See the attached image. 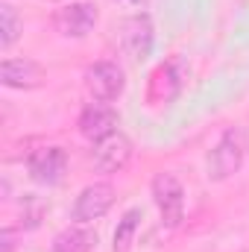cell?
<instances>
[{"mask_svg": "<svg viewBox=\"0 0 249 252\" xmlns=\"http://www.w3.org/2000/svg\"><path fill=\"white\" fill-rule=\"evenodd\" d=\"M100 21V12L94 3L88 0H73V3H64L53 12V30L62 35V38H88L94 32Z\"/></svg>", "mask_w": 249, "mask_h": 252, "instance_id": "cell-3", "label": "cell"}, {"mask_svg": "<svg viewBox=\"0 0 249 252\" xmlns=\"http://www.w3.org/2000/svg\"><path fill=\"white\" fill-rule=\"evenodd\" d=\"M24 32V24H21V15L12 3H3L0 6V47L3 50H12V44L21 38Z\"/></svg>", "mask_w": 249, "mask_h": 252, "instance_id": "cell-14", "label": "cell"}, {"mask_svg": "<svg viewBox=\"0 0 249 252\" xmlns=\"http://www.w3.org/2000/svg\"><path fill=\"white\" fill-rule=\"evenodd\" d=\"M115 205V188L109 182H91L79 190V196L73 199L70 217L76 223H94L100 217L109 214V208Z\"/></svg>", "mask_w": 249, "mask_h": 252, "instance_id": "cell-8", "label": "cell"}, {"mask_svg": "<svg viewBox=\"0 0 249 252\" xmlns=\"http://www.w3.org/2000/svg\"><path fill=\"white\" fill-rule=\"evenodd\" d=\"M132 141H129V135H124L121 129L118 132H112L109 138H103V141H97L94 144V150H91V164H94V170H100V173H106V176H112V173H121L126 164L132 161Z\"/></svg>", "mask_w": 249, "mask_h": 252, "instance_id": "cell-7", "label": "cell"}, {"mask_svg": "<svg viewBox=\"0 0 249 252\" xmlns=\"http://www.w3.org/2000/svg\"><path fill=\"white\" fill-rule=\"evenodd\" d=\"M185 88V70H182V62L173 56L167 62L156 64L150 70V79H147V100L153 106H167L173 103Z\"/></svg>", "mask_w": 249, "mask_h": 252, "instance_id": "cell-5", "label": "cell"}, {"mask_svg": "<svg viewBox=\"0 0 249 252\" xmlns=\"http://www.w3.org/2000/svg\"><path fill=\"white\" fill-rule=\"evenodd\" d=\"M79 135L82 138H88V141H103V138H109L112 132H118V126H121V115L109 106V103H103V100H94V103H88L82 112H79Z\"/></svg>", "mask_w": 249, "mask_h": 252, "instance_id": "cell-10", "label": "cell"}, {"mask_svg": "<svg viewBox=\"0 0 249 252\" xmlns=\"http://www.w3.org/2000/svg\"><path fill=\"white\" fill-rule=\"evenodd\" d=\"M0 82L12 91H35L47 82V70L30 56H6L0 64Z\"/></svg>", "mask_w": 249, "mask_h": 252, "instance_id": "cell-6", "label": "cell"}, {"mask_svg": "<svg viewBox=\"0 0 249 252\" xmlns=\"http://www.w3.org/2000/svg\"><path fill=\"white\" fill-rule=\"evenodd\" d=\"M141 220H144V211L141 208H126L124 217L118 220V229H115V238H112V250L115 252H129L135 244V235L141 229Z\"/></svg>", "mask_w": 249, "mask_h": 252, "instance_id": "cell-13", "label": "cell"}, {"mask_svg": "<svg viewBox=\"0 0 249 252\" xmlns=\"http://www.w3.org/2000/svg\"><path fill=\"white\" fill-rule=\"evenodd\" d=\"M129 3H138V0H129Z\"/></svg>", "mask_w": 249, "mask_h": 252, "instance_id": "cell-17", "label": "cell"}, {"mask_svg": "<svg viewBox=\"0 0 249 252\" xmlns=\"http://www.w3.org/2000/svg\"><path fill=\"white\" fill-rule=\"evenodd\" d=\"M18 241V232H15V226H3V232H0V252H15V244Z\"/></svg>", "mask_w": 249, "mask_h": 252, "instance_id": "cell-16", "label": "cell"}, {"mask_svg": "<svg viewBox=\"0 0 249 252\" xmlns=\"http://www.w3.org/2000/svg\"><path fill=\"white\" fill-rule=\"evenodd\" d=\"M85 88L94 100H103V103H115L126 88V73L118 62H109V59H100V62L88 64L85 73Z\"/></svg>", "mask_w": 249, "mask_h": 252, "instance_id": "cell-4", "label": "cell"}, {"mask_svg": "<svg viewBox=\"0 0 249 252\" xmlns=\"http://www.w3.org/2000/svg\"><path fill=\"white\" fill-rule=\"evenodd\" d=\"M244 156H247V135H244L241 126H229L220 135V141L211 147V153H208V164H205L208 167V179L211 182L232 179L241 170Z\"/></svg>", "mask_w": 249, "mask_h": 252, "instance_id": "cell-1", "label": "cell"}, {"mask_svg": "<svg viewBox=\"0 0 249 252\" xmlns=\"http://www.w3.org/2000/svg\"><path fill=\"white\" fill-rule=\"evenodd\" d=\"M41 217H44V202L35 193H27L24 196V211H21V226L24 229H38Z\"/></svg>", "mask_w": 249, "mask_h": 252, "instance_id": "cell-15", "label": "cell"}, {"mask_svg": "<svg viewBox=\"0 0 249 252\" xmlns=\"http://www.w3.org/2000/svg\"><path fill=\"white\" fill-rule=\"evenodd\" d=\"M30 179L38 185H59L67 170V153L62 147H38L27 158Z\"/></svg>", "mask_w": 249, "mask_h": 252, "instance_id": "cell-9", "label": "cell"}, {"mask_svg": "<svg viewBox=\"0 0 249 252\" xmlns=\"http://www.w3.org/2000/svg\"><path fill=\"white\" fill-rule=\"evenodd\" d=\"M97 247V232L85 229V223L67 226L53 238V252H91Z\"/></svg>", "mask_w": 249, "mask_h": 252, "instance_id": "cell-12", "label": "cell"}, {"mask_svg": "<svg viewBox=\"0 0 249 252\" xmlns=\"http://www.w3.org/2000/svg\"><path fill=\"white\" fill-rule=\"evenodd\" d=\"M150 190H153V199H156V205H158L161 223H164L167 229H176V226L185 220V188H182V182L176 179V173H167V170L156 173Z\"/></svg>", "mask_w": 249, "mask_h": 252, "instance_id": "cell-2", "label": "cell"}, {"mask_svg": "<svg viewBox=\"0 0 249 252\" xmlns=\"http://www.w3.org/2000/svg\"><path fill=\"white\" fill-rule=\"evenodd\" d=\"M153 44H156V27H153V18L147 12H135L124 21V47L129 50L132 59L144 62L150 53H153Z\"/></svg>", "mask_w": 249, "mask_h": 252, "instance_id": "cell-11", "label": "cell"}]
</instances>
